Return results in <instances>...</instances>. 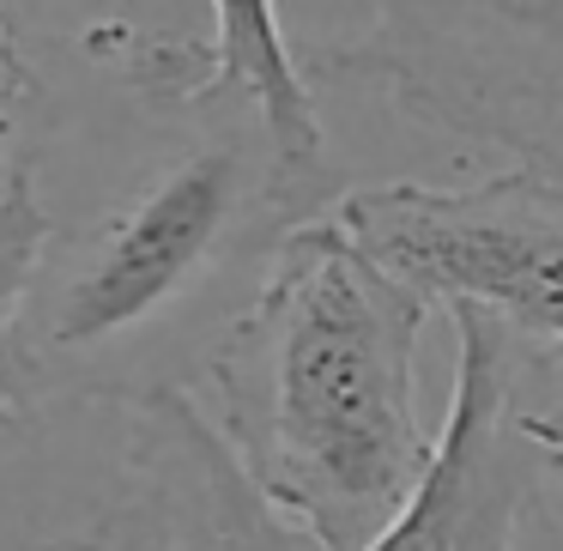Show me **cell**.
<instances>
[{
    "label": "cell",
    "instance_id": "6da1fadb",
    "mask_svg": "<svg viewBox=\"0 0 563 551\" xmlns=\"http://www.w3.org/2000/svg\"><path fill=\"white\" fill-rule=\"evenodd\" d=\"M430 297L333 212L273 243L261 291L207 352V412L261 509L309 551H369L437 461L418 418Z\"/></svg>",
    "mask_w": 563,
    "mask_h": 551
},
{
    "label": "cell",
    "instance_id": "7a4b0ae2",
    "mask_svg": "<svg viewBox=\"0 0 563 551\" xmlns=\"http://www.w3.org/2000/svg\"><path fill=\"white\" fill-rule=\"evenodd\" d=\"M340 176H303L243 134L207 140L55 249L25 316V382L158 328L255 231H297L340 207Z\"/></svg>",
    "mask_w": 563,
    "mask_h": 551
},
{
    "label": "cell",
    "instance_id": "3957f363",
    "mask_svg": "<svg viewBox=\"0 0 563 551\" xmlns=\"http://www.w3.org/2000/svg\"><path fill=\"white\" fill-rule=\"evenodd\" d=\"M333 219L437 309H478L521 345L563 352V176L345 188Z\"/></svg>",
    "mask_w": 563,
    "mask_h": 551
},
{
    "label": "cell",
    "instance_id": "277c9868",
    "mask_svg": "<svg viewBox=\"0 0 563 551\" xmlns=\"http://www.w3.org/2000/svg\"><path fill=\"white\" fill-rule=\"evenodd\" d=\"M461 364L437 461L369 551H527L563 491V412L521 400L527 345L478 309H449Z\"/></svg>",
    "mask_w": 563,
    "mask_h": 551
},
{
    "label": "cell",
    "instance_id": "5b68a950",
    "mask_svg": "<svg viewBox=\"0 0 563 551\" xmlns=\"http://www.w3.org/2000/svg\"><path fill=\"white\" fill-rule=\"evenodd\" d=\"M49 551H309L243 485L188 388L128 400L122 485Z\"/></svg>",
    "mask_w": 563,
    "mask_h": 551
},
{
    "label": "cell",
    "instance_id": "8992f818",
    "mask_svg": "<svg viewBox=\"0 0 563 551\" xmlns=\"http://www.w3.org/2000/svg\"><path fill=\"white\" fill-rule=\"evenodd\" d=\"M103 67L164 103L243 98L291 170L333 176L316 91H309V74L297 67L291 37L279 25V0H212V43L115 25L103 37Z\"/></svg>",
    "mask_w": 563,
    "mask_h": 551
},
{
    "label": "cell",
    "instance_id": "52a82bcc",
    "mask_svg": "<svg viewBox=\"0 0 563 551\" xmlns=\"http://www.w3.org/2000/svg\"><path fill=\"white\" fill-rule=\"evenodd\" d=\"M55 255V224L31 158H19L0 183V430L25 425V316L37 304L43 267Z\"/></svg>",
    "mask_w": 563,
    "mask_h": 551
},
{
    "label": "cell",
    "instance_id": "ba28073f",
    "mask_svg": "<svg viewBox=\"0 0 563 551\" xmlns=\"http://www.w3.org/2000/svg\"><path fill=\"white\" fill-rule=\"evenodd\" d=\"M31 91H37V79H31V74H7V67H0V164L13 158V140H19V110L31 103Z\"/></svg>",
    "mask_w": 563,
    "mask_h": 551
},
{
    "label": "cell",
    "instance_id": "9c48e42d",
    "mask_svg": "<svg viewBox=\"0 0 563 551\" xmlns=\"http://www.w3.org/2000/svg\"><path fill=\"white\" fill-rule=\"evenodd\" d=\"M0 67H7V74H31L25 55H19V37H13V19H7V7H0Z\"/></svg>",
    "mask_w": 563,
    "mask_h": 551
}]
</instances>
